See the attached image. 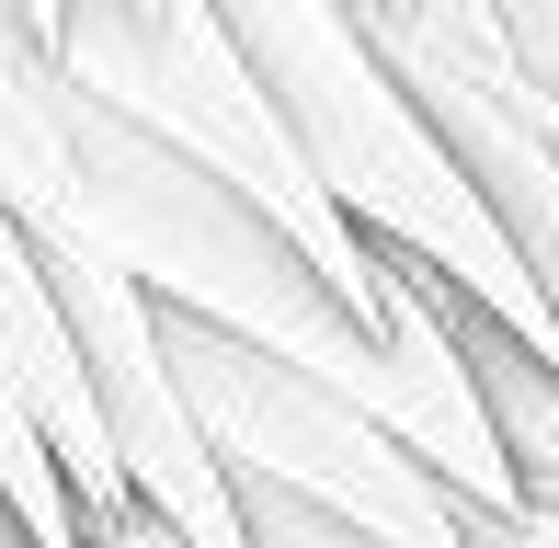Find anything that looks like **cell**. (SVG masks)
I'll list each match as a JSON object with an SVG mask.
<instances>
[{"instance_id": "cell-4", "label": "cell", "mask_w": 559, "mask_h": 548, "mask_svg": "<svg viewBox=\"0 0 559 548\" xmlns=\"http://www.w3.org/2000/svg\"><path fill=\"white\" fill-rule=\"evenodd\" d=\"M377 35L412 69V92L435 104L468 183L491 194V217L514 229V252L537 263V286L559 309V115H548L537 69H525L514 23H502V0H400V12H377Z\"/></svg>"}, {"instance_id": "cell-3", "label": "cell", "mask_w": 559, "mask_h": 548, "mask_svg": "<svg viewBox=\"0 0 559 548\" xmlns=\"http://www.w3.org/2000/svg\"><path fill=\"white\" fill-rule=\"evenodd\" d=\"M0 514L23 548H92L148 514L12 206H0Z\"/></svg>"}, {"instance_id": "cell-7", "label": "cell", "mask_w": 559, "mask_h": 548, "mask_svg": "<svg viewBox=\"0 0 559 548\" xmlns=\"http://www.w3.org/2000/svg\"><path fill=\"white\" fill-rule=\"evenodd\" d=\"M468 548H559V503L525 491V503H468Z\"/></svg>"}, {"instance_id": "cell-9", "label": "cell", "mask_w": 559, "mask_h": 548, "mask_svg": "<svg viewBox=\"0 0 559 548\" xmlns=\"http://www.w3.org/2000/svg\"><path fill=\"white\" fill-rule=\"evenodd\" d=\"M23 12H35V23H46V35H58V12H69V0H23Z\"/></svg>"}, {"instance_id": "cell-2", "label": "cell", "mask_w": 559, "mask_h": 548, "mask_svg": "<svg viewBox=\"0 0 559 548\" xmlns=\"http://www.w3.org/2000/svg\"><path fill=\"white\" fill-rule=\"evenodd\" d=\"M217 12L240 23L263 92L286 104L309 171L332 183V206L354 229H366L377 252L423 263L445 297L491 309L502 332H525L559 366V309H548L537 263L514 252V229L491 217V194L468 183L456 138L412 92V69L389 58V35H377L366 0H217Z\"/></svg>"}, {"instance_id": "cell-5", "label": "cell", "mask_w": 559, "mask_h": 548, "mask_svg": "<svg viewBox=\"0 0 559 548\" xmlns=\"http://www.w3.org/2000/svg\"><path fill=\"white\" fill-rule=\"evenodd\" d=\"M456 332H468V366H479V389H491V422H502V445H514L525 491L559 503V366L525 332H502L491 309H468V297H456Z\"/></svg>"}, {"instance_id": "cell-1", "label": "cell", "mask_w": 559, "mask_h": 548, "mask_svg": "<svg viewBox=\"0 0 559 548\" xmlns=\"http://www.w3.org/2000/svg\"><path fill=\"white\" fill-rule=\"evenodd\" d=\"M0 206L23 217V240H81V252L126 263L171 320L240 332L263 355L354 389L456 491L525 503V468L491 422V389H479L468 332H456V297L435 274L389 252V320L354 309L240 183H217L206 160L148 138L138 115H115L23 0H0Z\"/></svg>"}, {"instance_id": "cell-11", "label": "cell", "mask_w": 559, "mask_h": 548, "mask_svg": "<svg viewBox=\"0 0 559 548\" xmlns=\"http://www.w3.org/2000/svg\"><path fill=\"white\" fill-rule=\"evenodd\" d=\"M377 12H400V0H377Z\"/></svg>"}, {"instance_id": "cell-8", "label": "cell", "mask_w": 559, "mask_h": 548, "mask_svg": "<svg viewBox=\"0 0 559 548\" xmlns=\"http://www.w3.org/2000/svg\"><path fill=\"white\" fill-rule=\"evenodd\" d=\"M92 548H183V537H171L160 514H138V526H115V537H92Z\"/></svg>"}, {"instance_id": "cell-6", "label": "cell", "mask_w": 559, "mask_h": 548, "mask_svg": "<svg viewBox=\"0 0 559 548\" xmlns=\"http://www.w3.org/2000/svg\"><path fill=\"white\" fill-rule=\"evenodd\" d=\"M240 514H251V548H377L366 526H343L320 503H286V491H240Z\"/></svg>"}, {"instance_id": "cell-10", "label": "cell", "mask_w": 559, "mask_h": 548, "mask_svg": "<svg viewBox=\"0 0 559 548\" xmlns=\"http://www.w3.org/2000/svg\"><path fill=\"white\" fill-rule=\"evenodd\" d=\"M0 548H23V537H12V514H0Z\"/></svg>"}]
</instances>
